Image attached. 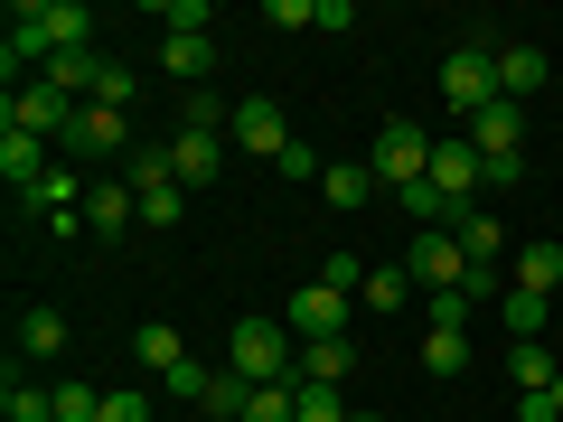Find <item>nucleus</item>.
<instances>
[{"instance_id":"obj_1","label":"nucleus","mask_w":563,"mask_h":422,"mask_svg":"<svg viewBox=\"0 0 563 422\" xmlns=\"http://www.w3.org/2000/svg\"><path fill=\"white\" fill-rule=\"evenodd\" d=\"M66 47H95V10L85 0H10V38H0V76L10 85H29Z\"/></svg>"},{"instance_id":"obj_2","label":"nucleus","mask_w":563,"mask_h":422,"mask_svg":"<svg viewBox=\"0 0 563 422\" xmlns=\"http://www.w3.org/2000/svg\"><path fill=\"white\" fill-rule=\"evenodd\" d=\"M225 376L291 385V376H301V338H291L282 320H235V329H225Z\"/></svg>"},{"instance_id":"obj_3","label":"nucleus","mask_w":563,"mask_h":422,"mask_svg":"<svg viewBox=\"0 0 563 422\" xmlns=\"http://www.w3.org/2000/svg\"><path fill=\"white\" fill-rule=\"evenodd\" d=\"M404 273L422 281V301H432V291H488V273L461 254V235H451V225H413V244H404Z\"/></svg>"},{"instance_id":"obj_4","label":"nucleus","mask_w":563,"mask_h":422,"mask_svg":"<svg viewBox=\"0 0 563 422\" xmlns=\"http://www.w3.org/2000/svg\"><path fill=\"white\" fill-rule=\"evenodd\" d=\"M470 151L488 160V188H526V103L470 113Z\"/></svg>"},{"instance_id":"obj_5","label":"nucleus","mask_w":563,"mask_h":422,"mask_svg":"<svg viewBox=\"0 0 563 422\" xmlns=\"http://www.w3.org/2000/svg\"><path fill=\"white\" fill-rule=\"evenodd\" d=\"M57 160H76V169H113V160H132V122L113 113V103H85L76 122H66V141H57Z\"/></svg>"},{"instance_id":"obj_6","label":"nucleus","mask_w":563,"mask_h":422,"mask_svg":"<svg viewBox=\"0 0 563 422\" xmlns=\"http://www.w3.org/2000/svg\"><path fill=\"white\" fill-rule=\"evenodd\" d=\"M366 169H376V188H395V198H404V188H422V179H432V132L395 113L376 132V151H366Z\"/></svg>"},{"instance_id":"obj_7","label":"nucleus","mask_w":563,"mask_h":422,"mask_svg":"<svg viewBox=\"0 0 563 422\" xmlns=\"http://www.w3.org/2000/svg\"><path fill=\"white\" fill-rule=\"evenodd\" d=\"M85 103L66 95V85H47V76H29V85H10V103H0V132H38V141H66V122H76Z\"/></svg>"},{"instance_id":"obj_8","label":"nucleus","mask_w":563,"mask_h":422,"mask_svg":"<svg viewBox=\"0 0 563 422\" xmlns=\"http://www.w3.org/2000/svg\"><path fill=\"white\" fill-rule=\"evenodd\" d=\"M442 95L461 103V122H470V113H488V103H507V95H498V38L451 47V57H442Z\"/></svg>"},{"instance_id":"obj_9","label":"nucleus","mask_w":563,"mask_h":422,"mask_svg":"<svg viewBox=\"0 0 563 422\" xmlns=\"http://www.w3.org/2000/svg\"><path fill=\"white\" fill-rule=\"evenodd\" d=\"M347 320H357V291H339V281H301V291H291V310H282V329H291V338H347Z\"/></svg>"},{"instance_id":"obj_10","label":"nucleus","mask_w":563,"mask_h":422,"mask_svg":"<svg viewBox=\"0 0 563 422\" xmlns=\"http://www.w3.org/2000/svg\"><path fill=\"white\" fill-rule=\"evenodd\" d=\"M122 179H132V198H141V225H179L188 216V188H179V169H169V151H132Z\"/></svg>"},{"instance_id":"obj_11","label":"nucleus","mask_w":563,"mask_h":422,"mask_svg":"<svg viewBox=\"0 0 563 422\" xmlns=\"http://www.w3.org/2000/svg\"><path fill=\"white\" fill-rule=\"evenodd\" d=\"M225 141H235L244 160H291V122H282V103H263V95H244L235 103V122H225Z\"/></svg>"},{"instance_id":"obj_12","label":"nucleus","mask_w":563,"mask_h":422,"mask_svg":"<svg viewBox=\"0 0 563 422\" xmlns=\"http://www.w3.org/2000/svg\"><path fill=\"white\" fill-rule=\"evenodd\" d=\"M132 225H141V198H132V179H95V188H85V235H95V244L132 235Z\"/></svg>"},{"instance_id":"obj_13","label":"nucleus","mask_w":563,"mask_h":422,"mask_svg":"<svg viewBox=\"0 0 563 422\" xmlns=\"http://www.w3.org/2000/svg\"><path fill=\"white\" fill-rule=\"evenodd\" d=\"M225 151H235L225 132H188V122H179V141H169V169H179V188H207V179L225 169Z\"/></svg>"},{"instance_id":"obj_14","label":"nucleus","mask_w":563,"mask_h":422,"mask_svg":"<svg viewBox=\"0 0 563 422\" xmlns=\"http://www.w3.org/2000/svg\"><path fill=\"white\" fill-rule=\"evenodd\" d=\"M161 76L188 85V95H207V76H217V38H161Z\"/></svg>"},{"instance_id":"obj_15","label":"nucleus","mask_w":563,"mask_h":422,"mask_svg":"<svg viewBox=\"0 0 563 422\" xmlns=\"http://www.w3.org/2000/svg\"><path fill=\"white\" fill-rule=\"evenodd\" d=\"M47 169H57V141H38V132H0V179H10V188L47 179Z\"/></svg>"},{"instance_id":"obj_16","label":"nucleus","mask_w":563,"mask_h":422,"mask_svg":"<svg viewBox=\"0 0 563 422\" xmlns=\"http://www.w3.org/2000/svg\"><path fill=\"white\" fill-rule=\"evenodd\" d=\"M347 376H357V338H310L301 347V385H339L347 395Z\"/></svg>"},{"instance_id":"obj_17","label":"nucleus","mask_w":563,"mask_h":422,"mask_svg":"<svg viewBox=\"0 0 563 422\" xmlns=\"http://www.w3.org/2000/svg\"><path fill=\"white\" fill-rule=\"evenodd\" d=\"M544 85V47H526V38H498V95L507 103H526Z\"/></svg>"},{"instance_id":"obj_18","label":"nucleus","mask_w":563,"mask_h":422,"mask_svg":"<svg viewBox=\"0 0 563 422\" xmlns=\"http://www.w3.org/2000/svg\"><path fill=\"white\" fill-rule=\"evenodd\" d=\"M320 198L339 207V216H357V207L376 198V169H366V160H329V169H320Z\"/></svg>"},{"instance_id":"obj_19","label":"nucleus","mask_w":563,"mask_h":422,"mask_svg":"<svg viewBox=\"0 0 563 422\" xmlns=\"http://www.w3.org/2000/svg\"><path fill=\"white\" fill-rule=\"evenodd\" d=\"M357 301H366V310H404V301H422V281L404 273V254H395V263H376V273H366Z\"/></svg>"},{"instance_id":"obj_20","label":"nucleus","mask_w":563,"mask_h":422,"mask_svg":"<svg viewBox=\"0 0 563 422\" xmlns=\"http://www.w3.org/2000/svg\"><path fill=\"white\" fill-rule=\"evenodd\" d=\"M507 376H517V395H544V385H554L563 366L544 357V338H507Z\"/></svg>"},{"instance_id":"obj_21","label":"nucleus","mask_w":563,"mask_h":422,"mask_svg":"<svg viewBox=\"0 0 563 422\" xmlns=\"http://www.w3.org/2000/svg\"><path fill=\"white\" fill-rule=\"evenodd\" d=\"M422 376H470V329H422Z\"/></svg>"},{"instance_id":"obj_22","label":"nucleus","mask_w":563,"mask_h":422,"mask_svg":"<svg viewBox=\"0 0 563 422\" xmlns=\"http://www.w3.org/2000/svg\"><path fill=\"white\" fill-rule=\"evenodd\" d=\"M132 357L151 366V376H179V366H188V347H179V329H169V320H151V329L132 338Z\"/></svg>"},{"instance_id":"obj_23","label":"nucleus","mask_w":563,"mask_h":422,"mask_svg":"<svg viewBox=\"0 0 563 422\" xmlns=\"http://www.w3.org/2000/svg\"><path fill=\"white\" fill-rule=\"evenodd\" d=\"M554 281H563V244H526V254H517V281H507V291H536V301H544Z\"/></svg>"},{"instance_id":"obj_24","label":"nucleus","mask_w":563,"mask_h":422,"mask_svg":"<svg viewBox=\"0 0 563 422\" xmlns=\"http://www.w3.org/2000/svg\"><path fill=\"white\" fill-rule=\"evenodd\" d=\"M451 235H461V254H470V263H479V273H488V254H507V225H498V216H488V207H470V216H461V225H451Z\"/></svg>"},{"instance_id":"obj_25","label":"nucleus","mask_w":563,"mask_h":422,"mask_svg":"<svg viewBox=\"0 0 563 422\" xmlns=\"http://www.w3.org/2000/svg\"><path fill=\"white\" fill-rule=\"evenodd\" d=\"M57 347H66V320H57V310H20V357H57Z\"/></svg>"},{"instance_id":"obj_26","label":"nucleus","mask_w":563,"mask_h":422,"mask_svg":"<svg viewBox=\"0 0 563 422\" xmlns=\"http://www.w3.org/2000/svg\"><path fill=\"white\" fill-rule=\"evenodd\" d=\"M0 413H10V422H57V403H47L38 385H29L20 366H10V385H0Z\"/></svg>"},{"instance_id":"obj_27","label":"nucleus","mask_w":563,"mask_h":422,"mask_svg":"<svg viewBox=\"0 0 563 422\" xmlns=\"http://www.w3.org/2000/svg\"><path fill=\"white\" fill-rule=\"evenodd\" d=\"M47 403H57V422H103V395H95V385H76V376L47 385Z\"/></svg>"},{"instance_id":"obj_28","label":"nucleus","mask_w":563,"mask_h":422,"mask_svg":"<svg viewBox=\"0 0 563 422\" xmlns=\"http://www.w3.org/2000/svg\"><path fill=\"white\" fill-rule=\"evenodd\" d=\"M244 395H254L244 376H207V403H198V413H217V422H244Z\"/></svg>"},{"instance_id":"obj_29","label":"nucleus","mask_w":563,"mask_h":422,"mask_svg":"<svg viewBox=\"0 0 563 422\" xmlns=\"http://www.w3.org/2000/svg\"><path fill=\"white\" fill-rule=\"evenodd\" d=\"M132 95H141V76H132L122 57H103V76H95V95H85V103H113V113H122Z\"/></svg>"},{"instance_id":"obj_30","label":"nucleus","mask_w":563,"mask_h":422,"mask_svg":"<svg viewBox=\"0 0 563 422\" xmlns=\"http://www.w3.org/2000/svg\"><path fill=\"white\" fill-rule=\"evenodd\" d=\"M470 310H479V291H432L422 320H432V329H470Z\"/></svg>"},{"instance_id":"obj_31","label":"nucleus","mask_w":563,"mask_h":422,"mask_svg":"<svg viewBox=\"0 0 563 422\" xmlns=\"http://www.w3.org/2000/svg\"><path fill=\"white\" fill-rule=\"evenodd\" d=\"M357 403L339 395V385H301V422H347Z\"/></svg>"},{"instance_id":"obj_32","label":"nucleus","mask_w":563,"mask_h":422,"mask_svg":"<svg viewBox=\"0 0 563 422\" xmlns=\"http://www.w3.org/2000/svg\"><path fill=\"white\" fill-rule=\"evenodd\" d=\"M103 422H151V395H141V385H113V395H103Z\"/></svg>"},{"instance_id":"obj_33","label":"nucleus","mask_w":563,"mask_h":422,"mask_svg":"<svg viewBox=\"0 0 563 422\" xmlns=\"http://www.w3.org/2000/svg\"><path fill=\"white\" fill-rule=\"evenodd\" d=\"M366 273H376L366 254H329V263H320V281H339V291H366Z\"/></svg>"},{"instance_id":"obj_34","label":"nucleus","mask_w":563,"mask_h":422,"mask_svg":"<svg viewBox=\"0 0 563 422\" xmlns=\"http://www.w3.org/2000/svg\"><path fill=\"white\" fill-rule=\"evenodd\" d=\"M263 20L273 29H320V0H263Z\"/></svg>"},{"instance_id":"obj_35","label":"nucleus","mask_w":563,"mask_h":422,"mask_svg":"<svg viewBox=\"0 0 563 422\" xmlns=\"http://www.w3.org/2000/svg\"><path fill=\"white\" fill-rule=\"evenodd\" d=\"M507 329H517V338H536V329H544V301H536V291H507Z\"/></svg>"},{"instance_id":"obj_36","label":"nucleus","mask_w":563,"mask_h":422,"mask_svg":"<svg viewBox=\"0 0 563 422\" xmlns=\"http://www.w3.org/2000/svg\"><path fill=\"white\" fill-rule=\"evenodd\" d=\"M517 422H554V403H544V395H526V403H517Z\"/></svg>"},{"instance_id":"obj_37","label":"nucleus","mask_w":563,"mask_h":422,"mask_svg":"<svg viewBox=\"0 0 563 422\" xmlns=\"http://www.w3.org/2000/svg\"><path fill=\"white\" fill-rule=\"evenodd\" d=\"M544 403H554V422H563V376H554V385H544Z\"/></svg>"},{"instance_id":"obj_38","label":"nucleus","mask_w":563,"mask_h":422,"mask_svg":"<svg viewBox=\"0 0 563 422\" xmlns=\"http://www.w3.org/2000/svg\"><path fill=\"white\" fill-rule=\"evenodd\" d=\"M347 422H376V413H366V403H357V413H347Z\"/></svg>"}]
</instances>
